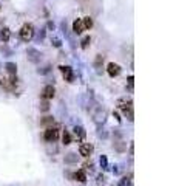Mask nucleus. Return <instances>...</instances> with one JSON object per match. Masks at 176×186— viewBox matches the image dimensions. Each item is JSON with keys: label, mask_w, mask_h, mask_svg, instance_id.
Returning a JSON list of instances; mask_svg holds the SVG:
<instances>
[{"label": "nucleus", "mask_w": 176, "mask_h": 186, "mask_svg": "<svg viewBox=\"0 0 176 186\" xmlns=\"http://www.w3.org/2000/svg\"><path fill=\"white\" fill-rule=\"evenodd\" d=\"M117 106H119V109L128 116V120L130 121H133L135 118H133V101L131 99H119L117 101Z\"/></svg>", "instance_id": "1"}, {"label": "nucleus", "mask_w": 176, "mask_h": 186, "mask_svg": "<svg viewBox=\"0 0 176 186\" xmlns=\"http://www.w3.org/2000/svg\"><path fill=\"white\" fill-rule=\"evenodd\" d=\"M33 37H34V27L31 23H25L20 30V39L23 42H30Z\"/></svg>", "instance_id": "2"}, {"label": "nucleus", "mask_w": 176, "mask_h": 186, "mask_svg": "<svg viewBox=\"0 0 176 186\" xmlns=\"http://www.w3.org/2000/svg\"><path fill=\"white\" fill-rule=\"evenodd\" d=\"M43 138H45V141H48V143H54L56 140L59 138V130H57L56 127H48V129L45 130Z\"/></svg>", "instance_id": "3"}, {"label": "nucleus", "mask_w": 176, "mask_h": 186, "mask_svg": "<svg viewBox=\"0 0 176 186\" xmlns=\"http://www.w3.org/2000/svg\"><path fill=\"white\" fill-rule=\"evenodd\" d=\"M105 118H107V112H105L104 109L97 107V112L93 113V120H94V123H96L97 126H100V124H104V123H105Z\"/></svg>", "instance_id": "4"}, {"label": "nucleus", "mask_w": 176, "mask_h": 186, "mask_svg": "<svg viewBox=\"0 0 176 186\" xmlns=\"http://www.w3.org/2000/svg\"><path fill=\"white\" fill-rule=\"evenodd\" d=\"M27 54H28V61H31V62H34V64L40 62V59H42V53L37 51L36 48H28Z\"/></svg>", "instance_id": "5"}, {"label": "nucleus", "mask_w": 176, "mask_h": 186, "mask_svg": "<svg viewBox=\"0 0 176 186\" xmlns=\"http://www.w3.org/2000/svg\"><path fill=\"white\" fill-rule=\"evenodd\" d=\"M59 68H60V72H62V75H63V78H65L66 82H73V81H74V73H73V68H71V67L62 65V67H59Z\"/></svg>", "instance_id": "6"}, {"label": "nucleus", "mask_w": 176, "mask_h": 186, "mask_svg": "<svg viewBox=\"0 0 176 186\" xmlns=\"http://www.w3.org/2000/svg\"><path fill=\"white\" fill-rule=\"evenodd\" d=\"M42 98L43 99H53L54 98V87L53 85H46L45 88H43V91H42Z\"/></svg>", "instance_id": "7"}, {"label": "nucleus", "mask_w": 176, "mask_h": 186, "mask_svg": "<svg viewBox=\"0 0 176 186\" xmlns=\"http://www.w3.org/2000/svg\"><path fill=\"white\" fill-rule=\"evenodd\" d=\"M107 72H108V75H110L111 78H114V76H117V75L120 73V67H119L117 64L111 62V64H108V67H107Z\"/></svg>", "instance_id": "8"}, {"label": "nucleus", "mask_w": 176, "mask_h": 186, "mask_svg": "<svg viewBox=\"0 0 176 186\" xmlns=\"http://www.w3.org/2000/svg\"><path fill=\"white\" fill-rule=\"evenodd\" d=\"M84 30H85V27H84V22H82V19L74 20V23H73V31L76 33V34H81Z\"/></svg>", "instance_id": "9"}, {"label": "nucleus", "mask_w": 176, "mask_h": 186, "mask_svg": "<svg viewBox=\"0 0 176 186\" xmlns=\"http://www.w3.org/2000/svg\"><path fill=\"white\" fill-rule=\"evenodd\" d=\"M91 152H93V146H91V144H81L79 154H81L82 157H90Z\"/></svg>", "instance_id": "10"}, {"label": "nucleus", "mask_w": 176, "mask_h": 186, "mask_svg": "<svg viewBox=\"0 0 176 186\" xmlns=\"http://www.w3.org/2000/svg\"><path fill=\"white\" fill-rule=\"evenodd\" d=\"M74 135H76V138L77 140H82L85 138V135H87V132H85V129L82 127V126H74Z\"/></svg>", "instance_id": "11"}, {"label": "nucleus", "mask_w": 176, "mask_h": 186, "mask_svg": "<svg viewBox=\"0 0 176 186\" xmlns=\"http://www.w3.org/2000/svg\"><path fill=\"white\" fill-rule=\"evenodd\" d=\"M11 37V31L8 28H3V30H0V40L2 42H8Z\"/></svg>", "instance_id": "12"}, {"label": "nucleus", "mask_w": 176, "mask_h": 186, "mask_svg": "<svg viewBox=\"0 0 176 186\" xmlns=\"http://www.w3.org/2000/svg\"><path fill=\"white\" fill-rule=\"evenodd\" d=\"M74 178H76L77 181H81V183H85V181H87V174H85V171H84V169L77 171L76 174H74Z\"/></svg>", "instance_id": "13"}, {"label": "nucleus", "mask_w": 176, "mask_h": 186, "mask_svg": "<svg viewBox=\"0 0 176 186\" xmlns=\"http://www.w3.org/2000/svg\"><path fill=\"white\" fill-rule=\"evenodd\" d=\"M104 62V56L102 54H99L97 58H96V61H94V68H96V72L100 75V73H102V70H100V64H102Z\"/></svg>", "instance_id": "14"}, {"label": "nucleus", "mask_w": 176, "mask_h": 186, "mask_svg": "<svg viewBox=\"0 0 176 186\" xmlns=\"http://www.w3.org/2000/svg\"><path fill=\"white\" fill-rule=\"evenodd\" d=\"M5 68H6V72L9 75H16V72H17V65L13 64V62H6L5 64Z\"/></svg>", "instance_id": "15"}, {"label": "nucleus", "mask_w": 176, "mask_h": 186, "mask_svg": "<svg viewBox=\"0 0 176 186\" xmlns=\"http://www.w3.org/2000/svg\"><path fill=\"white\" fill-rule=\"evenodd\" d=\"M65 163H77V155L74 152H70L65 155Z\"/></svg>", "instance_id": "16"}, {"label": "nucleus", "mask_w": 176, "mask_h": 186, "mask_svg": "<svg viewBox=\"0 0 176 186\" xmlns=\"http://www.w3.org/2000/svg\"><path fill=\"white\" fill-rule=\"evenodd\" d=\"M99 163H100V168H102L104 171H107V169H108V160H107V155H100Z\"/></svg>", "instance_id": "17"}, {"label": "nucleus", "mask_w": 176, "mask_h": 186, "mask_svg": "<svg viewBox=\"0 0 176 186\" xmlns=\"http://www.w3.org/2000/svg\"><path fill=\"white\" fill-rule=\"evenodd\" d=\"M117 186H131V177H124V178H120V181H119Z\"/></svg>", "instance_id": "18"}, {"label": "nucleus", "mask_w": 176, "mask_h": 186, "mask_svg": "<svg viewBox=\"0 0 176 186\" xmlns=\"http://www.w3.org/2000/svg\"><path fill=\"white\" fill-rule=\"evenodd\" d=\"M82 22H84L85 30H90V28L93 27V20H91V17H84V19H82Z\"/></svg>", "instance_id": "19"}, {"label": "nucleus", "mask_w": 176, "mask_h": 186, "mask_svg": "<svg viewBox=\"0 0 176 186\" xmlns=\"http://www.w3.org/2000/svg\"><path fill=\"white\" fill-rule=\"evenodd\" d=\"M90 42H91L90 36H85V37L82 39V42H81V46H82L84 50H87V48H88V45H90Z\"/></svg>", "instance_id": "20"}, {"label": "nucleus", "mask_w": 176, "mask_h": 186, "mask_svg": "<svg viewBox=\"0 0 176 186\" xmlns=\"http://www.w3.org/2000/svg\"><path fill=\"white\" fill-rule=\"evenodd\" d=\"M51 43H53L54 46H57V48H60V46H62V40H60V37H57V36H53V37H51Z\"/></svg>", "instance_id": "21"}, {"label": "nucleus", "mask_w": 176, "mask_h": 186, "mask_svg": "<svg viewBox=\"0 0 176 186\" xmlns=\"http://www.w3.org/2000/svg\"><path fill=\"white\" fill-rule=\"evenodd\" d=\"M40 124H42V126H49V124H54V118H51V116H46L45 120H42V121H40Z\"/></svg>", "instance_id": "22"}, {"label": "nucleus", "mask_w": 176, "mask_h": 186, "mask_svg": "<svg viewBox=\"0 0 176 186\" xmlns=\"http://www.w3.org/2000/svg\"><path fill=\"white\" fill-rule=\"evenodd\" d=\"M62 140H63V144H70V143H71V135H70V133L65 130V132H63V136H62Z\"/></svg>", "instance_id": "23"}, {"label": "nucleus", "mask_w": 176, "mask_h": 186, "mask_svg": "<svg viewBox=\"0 0 176 186\" xmlns=\"http://www.w3.org/2000/svg\"><path fill=\"white\" fill-rule=\"evenodd\" d=\"M114 147H116V151H119V152H124V151H125V144H124V141H117V143H114Z\"/></svg>", "instance_id": "24"}, {"label": "nucleus", "mask_w": 176, "mask_h": 186, "mask_svg": "<svg viewBox=\"0 0 176 186\" xmlns=\"http://www.w3.org/2000/svg\"><path fill=\"white\" fill-rule=\"evenodd\" d=\"M40 110H42V112H48V110H49V102H48V101H43V102L40 104Z\"/></svg>", "instance_id": "25"}, {"label": "nucleus", "mask_w": 176, "mask_h": 186, "mask_svg": "<svg viewBox=\"0 0 176 186\" xmlns=\"http://www.w3.org/2000/svg\"><path fill=\"white\" fill-rule=\"evenodd\" d=\"M43 39H45V28H42V30L37 33V40H39V42H42Z\"/></svg>", "instance_id": "26"}, {"label": "nucleus", "mask_w": 176, "mask_h": 186, "mask_svg": "<svg viewBox=\"0 0 176 186\" xmlns=\"http://www.w3.org/2000/svg\"><path fill=\"white\" fill-rule=\"evenodd\" d=\"M133 85H135V78L133 76H128V88L133 91Z\"/></svg>", "instance_id": "27"}, {"label": "nucleus", "mask_w": 176, "mask_h": 186, "mask_svg": "<svg viewBox=\"0 0 176 186\" xmlns=\"http://www.w3.org/2000/svg\"><path fill=\"white\" fill-rule=\"evenodd\" d=\"M49 68H51L49 65H45V67H43L42 70L39 68V73H40V75H45V73H48V72H49Z\"/></svg>", "instance_id": "28"}, {"label": "nucleus", "mask_w": 176, "mask_h": 186, "mask_svg": "<svg viewBox=\"0 0 176 186\" xmlns=\"http://www.w3.org/2000/svg\"><path fill=\"white\" fill-rule=\"evenodd\" d=\"M105 183V177L102 175V174H100V175H97V184L100 186V184H104Z\"/></svg>", "instance_id": "29"}, {"label": "nucleus", "mask_w": 176, "mask_h": 186, "mask_svg": "<svg viewBox=\"0 0 176 186\" xmlns=\"http://www.w3.org/2000/svg\"><path fill=\"white\" fill-rule=\"evenodd\" d=\"M93 168H94V165H93L91 161H90V163H87V165H85V169H87V171H90V172H93Z\"/></svg>", "instance_id": "30"}, {"label": "nucleus", "mask_w": 176, "mask_h": 186, "mask_svg": "<svg viewBox=\"0 0 176 186\" xmlns=\"http://www.w3.org/2000/svg\"><path fill=\"white\" fill-rule=\"evenodd\" d=\"M48 28H51V30H54V23H53V22H48Z\"/></svg>", "instance_id": "31"}, {"label": "nucleus", "mask_w": 176, "mask_h": 186, "mask_svg": "<svg viewBox=\"0 0 176 186\" xmlns=\"http://www.w3.org/2000/svg\"><path fill=\"white\" fill-rule=\"evenodd\" d=\"M133 152H135V146L130 144V155H133Z\"/></svg>", "instance_id": "32"}, {"label": "nucleus", "mask_w": 176, "mask_h": 186, "mask_svg": "<svg viewBox=\"0 0 176 186\" xmlns=\"http://www.w3.org/2000/svg\"><path fill=\"white\" fill-rule=\"evenodd\" d=\"M113 171H114V174H119V169H117V166H113Z\"/></svg>", "instance_id": "33"}, {"label": "nucleus", "mask_w": 176, "mask_h": 186, "mask_svg": "<svg viewBox=\"0 0 176 186\" xmlns=\"http://www.w3.org/2000/svg\"><path fill=\"white\" fill-rule=\"evenodd\" d=\"M114 118H116V121H120V118H119V115L114 112Z\"/></svg>", "instance_id": "34"}, {"label": "nucleus", "mask_w": 176, "mask_h": 186, "mask_svg": "<svg viewBox=\"0 0 176 186\" xmlns=\"http://www.w3.org/2000/svg\"><path fill=\"white\" fill-rule=\"evenodd\" d=\"M0 9H2V5H0Z\"/></svg>", "instance_id": "35"}]
</instances>
